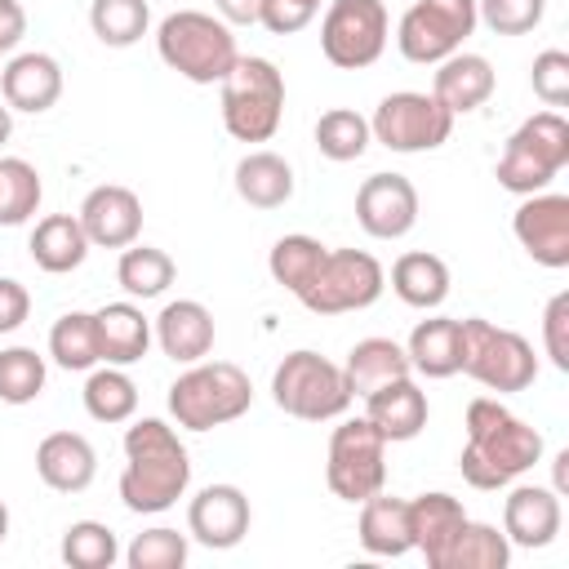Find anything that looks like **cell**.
<instances>
[{
	"mask_svg": "<svg viewBox=\"0 0 569 569\" xmlns=\"http://www.w3.org/2000/svg\"><path fill=\"white\" fill-rule=\"evenodd\" d=\"M382 289H387V271L373 253H365V249H325L320 271L298 293V302L311 316H347V311L373 307L382 298Z\"/></svg>",
	"mask_w": 569,
	"mask_h": 569,
	"instance_id": "cell-9",
	"label": "cell"
},
{
	"mask_svg": "<svg viewBox=\"0 0 569 569\" xmlns=\"http://www.w3.org/2000/svg\"><path fill=\"white\" fill-rule=\"evenodd\" d=\"M76 218H80L89 244H98V249H124L142 231V200L129 187H120V182H102V187H93L80 200V213Z\"/></svg>",
	"mask_w": 569,
	"mask_h": 569,
	"instance_id": "cell-16",
	"label": "cell"
},
{
	"mask_svg": "<svg viewBox=\"0 0 569 569\" xmlns=\"http://www.w3.org/2000/svg\"><path fill=\"white\" fill-rule=\"evenodd\" d=\"M391 293H396L405 307L436 311V307L449 298V267H445V258H436V253H427V249L400 253V258L391 262Z\"/></svg>",
	"mask_w": 569,
	"mask_h": 569,
	"instance_id": "cell-29",
	"label": "cell"
},
{
	"mask_svg": "<svg viewBox=\"0 0 569 569\" xmlns=\"http://www.w3.org/2000/svg\"><path fill=\"white\" fill-rule=\"evenodd\" d=\"M156 53L169 71H178L191 84H222L236 67L240 49L222 18L200 9H178L156 27Z\"/></svg>",
	"mask_w": 569,
	"mask_h": 569,
	"instance_id": "cell-3",
	"label": "cell"
},
{
	"mask_svg": "<svg viewBox=\"0 0 569 569\" xmlns=\"http://www.w3.org/2000/svg\"><path fill=\"white\" fill-rule=\"evenodd\" d=\"M249 405H253V382L231 360H196L169 387V413L187 431L227 427L240 413H249Z\"/></svg>",
	"mask_w": 569,
	"mask_h": 569,
	"instance_id": "cell-4",
	"label": "cell"
},
{
	"mask_svg": "<svg viewBox=\"0 0 569 569\" xmlns=\"http://www.w3.org/2000/svg\"><path fill=\"white\" fill-rule=\"evenodd\" d=\"M462 525H467V511L453 493L431 489V493L409 498V533H413V547L427 556L431 569H440V560H445V551Z\"/></svg>",
	"mask_w": 569,
	"mask_h": 569,
	"instance_id": "cell-24",
	"label": "cell"
},
{
	"mask_svg": "<svg viewBox=\"0 0 569 569\" xmlns=\"http://www.w3.org/2000/svg\"><path fill=\"white\" fill-rule=\"evenodd\" d=\"M325 480L342 502H365L387 485V440L369 418H342L333 427Z\"/></svg>",
	"mask_w": 569,
	"mask_h": 569,
	"instance_id": "cell-10",
	"label": "cell"
},
{
	"mask_svg": "<svg viewBox=\"0 0 569 569\" xmlns=\"http://www.w3.org/2000/svg\"><path fill=\"white\" fill-rule=\"evenodd\" d=\"M298 4H307V9H316V13H320V0H298Z\"/></svg>",
	"mask_w": 569,
	"mask_h": 569,
	"instance_id": "cell-52",
	"label": "cell"
},
{
	"mask_svg": "<svg viewBox=\"0 0 569 569\" xmlns=\"http://www.w3.org/2000/svg\"><path fill=\"white\" fill-rule=\"evenodd\" d=\"M249 498L236 489V485H204L191 507H187V529L200 547H213V551H227L236 547L244 533H249Z\"/></svg>",
	"mask_w": 569,
	"mask_h": 569,
	"instance_id": "cell-17",
	"label": "cell"
},
{
	"mask_svg": "<svg viewBox=\"0 0 569 569\" xmlns=\"http://www.w3.org/2000/svg\"><path fill=\"white\" fill-rule=\"evenodd\" d=\"M191 485V458L178 431L160 418H138L124 431V471H120V502L133 516L169 511Z\"/></svg>",
	"mask_w": 569,
	"mask_h": 569,
	"instance_id": "cell-2",
	"label": "cell"
},
{
	"mask_svg": "<svg viewBox=\"0 0 569 569\" xmlns=\"http://www.w3.org/2000/svg\"><path fill=\"white\" fill-rule=\"evenodd\" d=\"M49 356L53 365L71 369V373H89L98 360V325H93V311H67L53 320L49 329Z\"/></svg>",
	"mask_w": 569,
	"mask_h": 569,
	"instance_id": "cell-34",
	"label": "cell"
},
{
	"mask_svg": "<svg viewBox=\"0 0 569 569\" xmlns=\"http://www.w3.org/2000/svg\"><path fill=\"white\" fill-rule=\"evenodd\" d=\"M360 547L369 556H405L413 551V533H409V498H391V493H373L360 502Z\"/></svg>",
	"mask_w": 569,
	"mask_h": 569,
	"instance_id": "cell-28",
	"label": "cell"
},
{
	"mask_svg": "<svg viewBox=\"0 0 569 569\" xmlns=\"http://www.w3.org/2000/svg\"><path fill=\"white\" fill-rule=\"evenodd\" d=\"M542 347L551 356V365L560 373H569V293H551L547 311H542Z\"/></svg>",
	"mask_w": 569,
	"mask_h": 569,
	"instance_id": "cell-45",
	"label": "cell"
},
{
	"mask_svg": "<svg viewBox=\"0 0 569 569\" xmlns=\"http://www.w3.org/2000/svg\"><path fill=\"white\" fill-rule=\"evenodd\" d=\"M311 18H316V9H307L298 0H262V9H258V22L271 36H293V31L311 27Z\"/></svg>",
	"mask_w": 569,
	"mask_h": 569,
	"instance_id": "cell-46",
	"label": "cell"
},
{
	"mask_svg": "<svg viewBox=\"0 0 569 569\" xmlns=\"http://www.w3.org/2000/svg\"><path fill=\"white\" fill-rule=\"evenodd\" d=\"M27 311H31V293L18 280L0 276V333H13L27 320Z\"/></svg>",
	"mask_w": 569,
	"mask_h": 569,
	"instance_id": "cell-47",
	"label": "cell"
},
{
	"mask_svg": "<svg viewBox=\"0 0 569 569\" xmlns=\"http://www.w3.org/2000/svg\"><path fill=\"white\" fill-rule=\"evenodd\" d=\"M173 276H178V267H173V258L164 253V249H156V244H124V253H120V262H116V280H120V289L129 293V298H160L169 284H173Z\"/></svg>",
	"mask_w": 569,
	"mask_h": 569,
	"instance_id": "cell-33",
	"label": "cell"
},
{
	"mask_svg": "<svg viewBox=\"0 0 569 569\" xmlns=\"http://www.w3.org/2000/svg\"><path fill=\"white\" fill-rule=\"evenodd\" d=\"M236 196L253 209H280L293 196V164L276 151H249L236 164Z\"/></svg>",
	"mask_w": 569,
	"mask_h": 569,
	"instance_id": "cell-30",
	"label": "cell"
},
{
	"mask_svg": "<svg viewBox=\"0 0 569 569\" xmlns=\"http://www.w3.org/2000/svg\"><path fill=\"white\" fill-rule=\"evenodd\" d=\"M529 84L538 93L542 107L560 111L569 102V53L565 49H542L533 58V71H529Z\"/></svg>",
	"mask_w": 569,
	"mask_h": 569,
	"instance_id": "cell-44",
	"label": "cell"
},
{
	"mask_svg": "<svg viewBox=\"0 0 569 569\" xmlns=\"http://www.w3.org/2000/svg\"><path fill=\"white\" fill-rule=\"evenodd\" d=\"M44 356L36 347H4L0 351V400L4 405H31L44 391Z\"/></svg>",
	"mask_w": 569,
	"mask_h": 569,
	"instance_id": "cell-40",
	"label": "cell"
},
{
	"mask_svg": "<svg viewBox=\"0 0 569 569\" xmlns=\"http://www.w3.org/2000/svg\"><path fill=\"white\" fill-rule=\"evenodd\" d=\"M40 173L31 160L22 156H4L0 160V227H22L36 209H40Z\"/></svg>",
	"mask_w": 569,
	"mask_h": 569,
	"instance_id": "cell-39",
	"label": "cell"
},
{
	"mask_svg": "<svg viewBox=\"0 0 569 569\" xmlns=\"http://www.w3.org/2000/svg\"><path fill=\"white\" fill-rule=\"evenodd\" d=\"M271 400L289 418L329 422V418H342L347 413L351 391H347L342 365H333L320 351H307L302 347V351H289L276 365V373H271Z\"/></svg>",
	"mask_w": 569,
	"mask_h": 569,
	"instance_id": "cell-8",
	"label": "cell"
},
{
	"mask_svg": "<svg viewBox=\"0 0 569 569\" xmlns=\"http://www.w3.org/2000/svg\"><path fill=\"white\" fill-rule=\"evenodd\" d=\"M4 533H9V507L0 502V542H4Z\"/></svg>",
	"mask_w": 569,
	"mask_h": 569,
	"instance_id": "cell-51",
	"label": "cell"
},
{
	"mask_svg": "<svg viewBox=\"0 0 569 569\" xmlns=\"http://www.w3.org/2000/svg\"><path fill=\"white\" fill-rule=\"evenodd\" d=\"M511 231L538 267H551V271L569 267V196L560 191L525 196L511 218Z\"/></svg>",
	"mask_w": 569,
	"mask_h": 569,
	"instance_id": "cell-14",
	"label": "cell"
},
{
	"mask_svg": "<svg viewBox=\"0 0 569 569\" xmlns=\"http://www.w3.org/2000/svg\"><path fill=\"white\" fill-rule=\"evenodd\" d=\"M387 27L382 0H333L320 18V53L342 71H365L382 58Z\"/></svg>",
	"mask_w": 569,
	"mask_h": 569,
	"instance_id": "cell-12",
	"label": "cell"
},
{
	"mask_svg": "<svg viewBox=\"0 0 569 569\" xmlns=\"http://www.w3.org/2000/svg\"><path fill=\"white\" fill-rule=\"evenodd\" d=\"M284 116V76L267 58H236L222 80V124L236 142H267Z\"/></svg>",
	"mask_w": 569,
	"mask_h": 569,
	"instance_id": "cell-6",
	"label": "cell"
},
{
	"mask_svg": "<svg viewBox=\"0 0 569 569\" xmlns=\"http://www.w3.org/2000/svg\"><path fill=\"white\" fill-rule=\"evenodd\" d=\"M98 325V360L102 365H138L151 347V320L133 302H107L93 311Z\"/></svg>",
	"mask_w": 569,
	"mask_h": 569,
	"instance_id": "cell-25",
	"label": "cell"
},
{
	"mask_svg": "<svg viewBox=\"0 0 569 569\" xmlns=\"http://www.w3.org/2000/svg\"><path fill=\"white\" fill-rule=\"evenodd\" d=\"M569 164V120L560 111H533L502 147V160L493 169L498 187L516 196L547 191V182Z\"/></svg>",
	"mask_w": 569,
	"mask_h": 569,
	"instance_id": "cell-5",
	"label": "cell"
},
{
	"mask_svg": "<svg viewBox=\"0 0 569 569\" xmlns=\"http://www.w3.org/2000/svg\"><path fill=\"white\" fill-rule=\"evenodd\" d=\"M409 356L400 342L391 338H360L351 351H347V365H342V378H347V391L351 400L356 396H369L373 387L391 382V378H409Z\"/></svg>",
	"mask_w": 569,
	"mask_h": 569,
	"instance_id": "cell-31",
	"label": "cell"
},
{
	"mask_svg": "<svg viewBox=\"0 0 569 569\" xmlns=\"http://www.w3.org/2000/svg\"><path fill=\"white\" fill-rule=\"evenodd\" d=\"M405 356H409V369L422 378H453L462 365V325L453 316L418 320L405 342Z\"/></svg>",
	"mask_w": 569,
	"mask_h": 569,
	"instance_id": "cell-27",
	"label": "cell"
},
{
	"mask_svg": "<svg viewBox=\"0 0 569 569\" xmlns=\"http://www.w3.org/2000/svg\"><path fill=\"white\" fill-rule=\"evenodd\" d=\"M213 9H218V18H222L227 27H253L262 0H213Z\"/></svg>",
	"mask_w": 569,
	"mask_h": 569,
	"instance_id": "cell-49",
	"label": "cell"
},
{
	"mask_svg": "<svg viewBox=\"0 0 569 569\" xmlns=\"http://www.w3.org/2000/svg\"><path fill=\"white\" fill-rule=\"evenodd\" d=\"M27 36V13L18 0H0V53L18 49V40Z\"/></svg>",
	"mask_w": 569,
	"mask_h": 569,
	"instance_id": "cell-48",
	"label": "cell"
},
{
	"mask_svg": "<svg viewBox=\"0 0 569 569\" xmlns=\"http://www.w3.org/2000/svg\"><path fill=\"white\" fill-rule=\"evenodd\" d=\"M458 325H462V365H458V373L476 378L480 387H489L498 396L533 387L538 356L516 329H498L485 316H467Z\"/></svg>",
	"mask_w": 569,
	"mask_h": 569,
	"instance_id": "cell-7",
	"label": "cell"
},
{
	"mask_svg": "<svg viewBox=\"0 0 569 569\" xmlns=\"http://www.w3.org/2000/svg\"><path fill=\"white\" fill-rule=\"evenodd\" d=\"M80 396H84V413L93 422H107V427L129 422L133 409H138V387H133V378L120 365H102V369L93 365Z\"/></svg>",
	"mask_w": 569,
	"mask_h": 569,
	"instance_id": "cell-32",
	"label": "cell"
},
{
	"mask_svg": "<svg viewBox=\"0 0 569 569\" xmlns=\"http://www.w3.org/2000/svg\"><path fill=\"white\" fill-rule=\"evenodd\" d=\"M0 93L9 111L40 116L62 98V67L53 53H18L0 67Z\"/></svg>",
	"mask_w": 569,
	"mask_h": 569,
	"instance_id": "cell-21",
	"label": "cell"
},
{
	"mask_svg": "<svg viewBox=\"0 0 569 569\" xmlns=\"http://www.w3.org/2000/svg\"><path fill=\"white\" fill-rule=\"evenodd\" d=\"M9 133H13V111L0 102V142H9Z\"/></svg>",
	"mask_w": 569,
	"mask_h": 569,
	"instance_id": "cell-50",
	"label": "cell"
},
{
	"mask_svg": "<svg viewBox=\"0 0 569 569\" xmlns=\"http://www.w3.org/2000/svg\"><path fill=\"white\" fill-rule=\"evenodd\" d=\"M62 560H67L71 569H111V565L120 560V542H116V533H111L107 525H98V520H76V525H67V533H62Z\"/></svg>",
	"mask_w": 569,
	"mask_h": 569,
	"instance_id": "cell-41",
	"label": "cell"
},
{
	"mask_svg": "<svg viewBox=\"0 0 569 569\" xmlns=\"http://www.w3.org/2000/svg\"><path fill=\"white\" fill-rule=\"evenodd\" d=\"M320 258H325V244L316 236H280L267 253V271L276 284H284L298 298L311 284V276L320 271Z\"/></svg>",
	"mask_w": 569,
	"mask_h": 569,
	"instance_id": "cell-38",
	"label": "cell"
},
{
	"mask_svg": "<svg viewBox=\"0 0 569 569\" xmlns=\"http://www.w3.org/2000/svg\"><path fill=\"white\" fill-rule=\"evenodd\" d=\"M547 0H476V18L493 36H525L542 22Z\"/></svg>",
	"mask_w": 569,
	"mask_h": 569,
	"instance_id": "cell-43",
	"label": "cell"
},
{
	"mask_svg": "<svg viewBox=\"0 0 569 569\" xmlns=\"http://www.w3.org/2000/svg\"><path fill=\"white\" fill-rule=\"evenodd\" d=\"M369 133H373V142H382L387 151L418 156V151H436V147L449 142L453 116H449L431 93L400 89V93H387V98L373 107Z\"/></svg>",
	"mask_w": 569,
	"mask_h": 569,
	"instance_id": "cell-11",
	"label": "cell"
},
{
	"mask_svg": "<svg viewBox=\"0 0 569 569\" xmlns=\"http://www.w3.org/2000/svg\"><path fill=\"white\" fill-rule=\"evenodd\" d=\"M507 560H511L507 533H498L493 525L467 520V525L458 529V538L449 542L440 569H507Z\"/></svg>",
	"mask_w": 569,
	"mask_h": 569,
	"instance_id": "cell-35",
	"label": "cell"
},
{
	"mask_svg": "<svg viewBox=\"0 0 569 569\" xmlns=\"http://www.w3.org/2000/svg\"><path fill=\"white\" fill-rule=\"evenodd\" d=\"M542 458V431L516 418L493 396H476L467 405V445H462V480L471 489H507Z\"/></svg>",
	"mask_w": 569,
	"mask_h": 569,
	"instance_id": "cell-1",
	"label": "cell"
},
{
	"mask_svg": "<svg viewBox=\"0 0 569 569\" xmlns=\"http://www.w3.org/2000/svg\"><path fill=\"white\" fill-rule=\"evenodd\" d=\"M560 493L547 485H516L502 502V533L511 547H547L560 533Z\"/></svg>",
	"mask_w": 569,
	"mask_h": 569,
	"instance_id": "cell-19",
	"label": "cell"
},
{
	"mask_svg": "<svg viewBox=\"0 0 569 569\" xmlns=\"http://www.w3.org/2000/svg\"><path fill=\"white\" fill-rule=\"evenodd\" d=\"M187 551H191V547H187V533L156 525V529L138 533V538L124 547V565H129V569H182V565H187Z\"/></svg>",
	"mask_w": 569,
	"mask_h": 569,
	"instance_id": "cell-42",
	"label": "cell"
},
{
	"mask_svg": "<svg viewBox=\"0 0 569 569\" xmlns=\"http://www.w3.org/2000/svg\"><path fill=\"white\" fill-rule=\"evenodd\" d=\"M36 476L58 493H84L98 476V453L80 431H49L36 445Z\"/></svg>",
	"mask_w": 569,
	"mask_h": 569,
	"instance_id": "cell-22",
	"label": "cell"
},
{
	"mask_svg": "<svg viewBox=\"0 0 569 569\" xmlns=\"http://www.w3.org/2000/svg\"><path fill=\"white\" fill-rule=\"evenodd\" d=\"M89 27L107 49H129L147 36L151 9H147V0H93L89 4Z\"/></svg>",
	"mask_w": 569,
	"mask_h": 569,
	"instance_id": "cell-37",
	"label": "cell"
},
{
	"mask_svg": "<svg viewBox=\"0 0 569 569\" xmlns=\"http://www.w3.org/2000/svg\"><path fill=\"white\" fill-rule=\"evenodd\" d=\"M27 249H31V262H36L40 271L67 276V271H76V267L89 258L93 244H89V236H84V227H80L76 213H49V218H40V222L31 227Z\"/></svg>",
	"mask_w": 569,
	"mask_h": 569,
	"instance_id": "cell-26",
	"label": "cell"
},
{
	"mask_svg": "<svg viewBox=\"0 0 569 569\" xmlns=\"http://www.w3.org/2000/svg\"><path fill=\"white\" fill-rule=\"evenodd\" d=\"M431 98L449 111V116H467L476 107H485L493 98V67L480 53H449L445 62H436L431 76Z\"/></svg>",
	"mask_w": 569,
	"mask_h": 569,
	"instance_id": "cell-23",
	"label": "cell"
},
{
	"mask_svg": "<svg viewBox=\"0 0 569 569\" xmlns=\"http://www.w3.org/2000/svg\"><path fill=\"white\" fill-rule=\"evenodd\" d=\"M476 0H413L396 27V49L409 62H445L476 31Z\"/></svg>",
	"mask_w": 569,
	"mask_h": 569,
	"instance_id": "cell-13",
	"label": "cell"
},
{
	"mask_svg": "<svg viewBox=\"0 0 569 569\" xmlns=\"http://www.w3.org/2000/svg\"><path fill=\"white\" fill-rule=\"evenodd\" d=\"M369 142H373L369 120H365L360 111H351V107H329V111L316 120V147H320V156L333 160V164L360 160Z\"/></svg>",
	"mask_w": 569,
	"mask_h": 569,
	"instance_id": "cell-36",
	"label": "cell"
},
{
	"mask_svg": "<svg viewBox=\"0 0 569 569\" xmlns=\"http://www.w3.org/2000/svg\"><path fill=\"white\" fill-rule=\"evenodd\" d=\"M356 222L373 240H400L418 222V187L405 173H369L356 191Z\"/></svg>",
	"mask_w": 569,
	"mask_h": 569,
	"instance_id": "cell-15",
	"label": "cell"
},
{
	"mask_svg": "<svg viewBox=\"0 0 569 569\" xmlns=\"http://www.w3.org/2000/svg\"><path fill=\"white\" fill-rule=\"evenodd\" d=\"M365 400V418L378 427V436L387 440V445H405V440H413V436H422V427H427V391L413 382V373L409 378H391V382H382V387H373L369 396H360Z\"/></svg>",
	"mask_w": 569,
	"mask_h": 569,
	"instance_id": "cell-18",
	"label": "cell"
},
{
	"mask_svg": "<svg viewBox=\"0 0 569 569\" xmlns=\"http://www.w3.org/2000/svg\"><path fill=\"white\" fill-rule=\"evenodd\" d=\"M151 338L160 342V351L173 360V365H196L213 351V311L196 298H178V302H164L156 325H151Z\"/></svg>",
	"mask_w": 569,
	"mask_h": 569,
	"instance_id": "cell-20",
	"label": "cell"
}]
</instances>
